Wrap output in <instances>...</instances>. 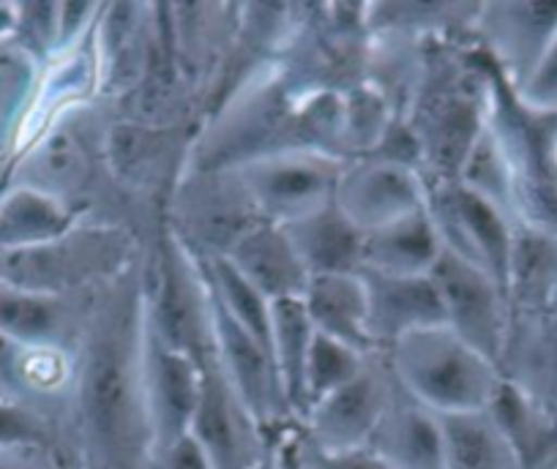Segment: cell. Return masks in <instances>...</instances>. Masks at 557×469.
I'll return each instance as SVG.
<instances>
[{
  "mask_svg": "<svg viewBox=\"0 0 557 469\" xmlns=\"http://www.w3.org/2000/svg\"><path fill=\"white\" fill-rule=\"evenodd\" d=\"M170 229L200 259H216L262 224L233 169H186L168 197Z\"/></svg>",
  "mask_w": 557,
  "mask_h": 469,
  "instance_id": "5b68a950",
  "label": "cell"
},
{
  "mask_svg": "<svg viewBox=\"0 0 557 469\" xmlns=\"http://www.w3.org/2000/svg\"><path fill=\"white\" fill-rule=\"evenodd\" d=\"M83 218L55 197L30 186L7 183L0 189V252L41 246L66 234Z\"/></svg>",
  "mask_w": 557,
  "mask_h": 469,
  "instance_id": "603a6c76",
  "label": "cell"
},
{
  "mask_svg": "<svg viewBox=\"0 0 557 469\" xmlns=\"http://www.w3.org/2000/svg\"><path fill=\"white\" fill-rule=\"evenodd\" d=\"M314 333L358 352H374L367 328V287L361 274L312 276L301 295Z\"/></svg>",
  "mask_w": 557,
  "mask_h": 469,
  "instance_id": "7402d4cb",
  "label": "cell"
},
{
  "mask_svg": "<svg viewBox=\"0 0 557 469\" xmlns=\"http://www.w3.org/2000/svg\"><path fill=\"white\" fill-rule=\"evenodd\" d=\"M396 377L383 352H372L347 385L309 407L296 423L298 434L325 451H350L372 440L396 393Z\"/></svg>",
  "mask_w": 557,
  "mask_h": 469,
  "instance_id": "30bf717a",
  "label": "cell"
},
{
  "mask_svg": "<svg viewBox=\"0 0 557 469\" xmlns=\"http://www.w3.org/2000/svg\"><path fill=\"white\" fill-rule=\"evenodd\" d=\"M367 287V328L374 352H385L405 335L446 325L441 292L430 276L361 274Z\"/></svg>",
  "mask_w": 557,
  "mask_h": 469,
  "instance_id": "5bb4252c",
  "label": "cell"
},
{
  "mask_svg": "<svg viewBox=\"0 0 557 469\" xmlns=\"http://www.w3.org/2000/svg\"><path fill=\"white\" fill-rule=\"evenodd\" d=\"M555 314H557V303H555Z\"/></svg>",
  "mask_w": 557,
  "mask_h": 469,
  "instance_id": "d590c367",
  "label": "cell"
},
{
  "mask_svg": "<svg viewBox=\"0 0 557 469\" xmlns=\"http://www.w3.org/2000/svg\"><path fill=\"white\" fill-rule=\"evenodd\" d=\"M25 352H28V346L17 344L7 333H0V396L12 398V402H20V377H23Z\"/></svg>",
  "mask_w": 557,
  "mask_h": 469,
  "instance_id": "4dcf8cb0",
  "label": "cell"
},
{
  "mask_svg": "<svg viewBox=\"0 0 557 469\" xmlns=\"http://www.w3.org/2000/svg\"><path fill=\"white\" fill-rule=\"evenodd\" d=\"M282 436H285L287 447H290V453L304 469H391L367 445L350 447V451H325V447H318L304 440L296 426L282 431Z\"/></svg>",
  "mask_w": 557,
  "mask_h": 469,
  "instance_id": "f1b7e54d",
  "label": "cell"
},
{
  "mask_svg": "<svg viewBox=\"0 0 557 469\" xmlns=\"http://www.w3.org/2000/svg\"><path fill=\"white\" fill-rule=\"evenodd\" d=\"M511 312H555L557 303V229L517 218L506 270Z\"/></svg>",
  "mask_w": 557,
  "mask_h": 469,
  "instance_id": "d6986e66",
  "label": "cell"
},
{
  "mask_svg": "<svg viewBox=\"0 0 557 469\" xmlns=\"http://www.w3.org/2000/svg\"><path fill=\"white\" fill-rule=\"evenodd\" d=\"M479 52L503 83L522 88L557 36V0L479 3L470 20Z\"/></svg>",
  "mask_w": 557,
  "mask_h": 469,
  "instance_id": "9c48e42d",
  "label": "cell"
},
{
  "mask_svg": "<svg viewBox=\"0 0 557 469\" xmlns=\"http://www.w3.org/2000/svg\"><path fill=\"white\" fill-rule=\"evenodd\" d=\"M271 467H273V469H304L301 464L296 461V456H293V453H290V447H287L285 436H282V434H278L276 440H273Z\"/></svg>",
  "mask_w": 557,
  "mask_h": 469,
  "instance_id": "836d02e7",
  "label": "cell"
},
{
  "mask_svg": "<svg viewBox=\"0 0 557 469\" xmlns=\"http://www.w3.org/2000/svg\"><path fill=\"white\" fill-rule=\"evenodd\" d=\"M0 453H47L74 464L66 431L55 420L28 404L3 396H0Z\"/></svg>",
  "mask_w": 557,
  "mask_h": 469,
  "instance_id": "4316f807",
  "label": "cell"
},
{
  "mask_svg": "<svg viewBox=\"0 0 557 469\" xmlns=\"http://www.w3.org/2000/svg\"><path fill=\"white\" fill-rule=\"evenodd\" d=\"M146 322L162 341L191 358H213V297L200 257L159 227L143 254Z\"/></svg>",
  "mask_w": 557,
  "mask_h": 469,
  "instance_id": "277c9868",
  "label": "cell"
},
{
  "mask_svg": "<svg viewBox=\"0 0 557 469\" xmlns=\"http://www.w3.org/2000/svg\"><path fill=\"white\" fill-rule=\"evenodd\" d=\"M497 371L506 385L557 415V314L511 312Z\"/></svg>",
  "mask_w": 557,
  "mask_h": 469,
  "instance_id": "9a60e30c",
  "label": "cell"
},
{
  "mask_svg": "<svg viewBox=\"0 0 557 469\" xmlns=\"http://www.w3.org/2000/svg\"><path fill=\"white\" fill-rule=\"evenodd\" d=\"M222 259H227L235 274L244 276L271 303L301 297L309 284L307 268L285 227L278 224L262 221L251 227Z\"/></svg>",
  "mask_w": 557,
  "mask_h": 469,
  "instance_id": "ac0fdd59",
  "label": "cell"
},
{
  "mask_svg": "<svg viewBox=\"0 0 557 469\" xmlns=\"http://www.w3.org/2000/svg\"><path fill=\"white\" fill-rule=\"evenodd\" d=\"M227 169L262 221L287 227L334 202L345 159L323 151H271Z\"/></svg>",
  "mask_w": 557,
  "mask_h": 469,
  "instance_id": "8992f818",
  "label": "cell"
},
{
  "mask_svg": "<svg viewBox=\"0 0 557 469\" xmlns=\"http://www.w3.org/2000/svg\"><path fill=\"white\" fill-rule=\"evenodd\" d=\"M94 295H50L0 284V333L23 346L74 350Z\"/></svg>",
  "mask_w": 557,
  "mask_h": 469,
  "instance_id": "2e32d148",
  "label": "cell"
},
{
  "mask_svg": "<svg viewBox=\"0 0 557 469\" xmlns=\"http://www.w3.org/2000/svg\"><path fill=\"white\" fill-rule=\"evenodd\" d=\"M369 355H372V352H369ZM369 355L367 352L352 350V346L347 344H339V341L329 339V335L314 333L312 350H309L307 358V369H304L298 420H301V415L307 413L309 407H314V404L323 402L325 396H331V393L339 391L342 385H347V382L363 369Z\"/></svg>",
  "mask_w": 557,
  "mask_h": 469,
  "instance_id": "83f0119b",
  "label": "cell"
},
{
  "mask_svg": "<svg viewBox=\"0 0 557 469\" xmlns=\"http://www.w3.org/2000/svg\"><path fill=\"white\" fill-rule=\"evenodd\" d=\"M186 440L208 469H265L273 436L213 358L202 360L200 398Z\"/></svg>",
  "mask_w": 557,
  "mask_h": 469,
  "instance_id": "52a82bcc",
  "label": "cell"
},
{
  "mask_svg": "<svg viewBox=\"0 0 557 469\" xmlns=\"http://www.w3.org/2000/svg\"><path fill=\"white\" fill-rule=\"evenodd\" d=\"M383 355L396 382L437 415L490 409L503 385L497 366L448 325L405 335Z\"/></svg>",
  "mask_w": 557,
  "mask_h": 469,
  "instance_id": "3957f363",
  "label": "cell"
},
{
  "mask_svg": "<svg viewBox=\"0 0 557 469\" xmlns=\"http://www.w3.org/2000/svg\"><path fill=\"white\" fill-rule=\"evenodd\" d=\"M441 257V234L424 207L363 234L361 274L367 270L383 276H430Z\"/></svg>",
  "mask_w": 557,
  "mask_h": 469,
  "instance_id": "44dd1931",
  "label": "cell"
},
{
  "mask_svg": "<svg viewBox=\"0 0 557 469\" xmlns=\"http://www.w3.org/2000/svg\"><path fill=\"white\" fill-rule=\"evenodd\" d=\"M367 447L391 469H446V434L441 415L416 402L401 385H396L394 398Z\"/></svg>",
  "mask_w": 557,
  "mask_h": 469,
  "instance_id": "e0dca14e",
  "label": "cell"
},
{
  "mask_svg": "<svg viewBox=\"0 0 557 469\" xmlns=\"http://www.w3.org/2000/svg\"><path fill=\"white\" fill-rule=\"evenodd\" d=\"M0 469H77L47 453H0Z\"/></svg>",
  "mask_w": 557,
  "mask_h": 469,
  "instance_id": "d6a6232c",
  "label": "cell"
},
{
  "mask_svg": "<svg viewBox=\"0 0 557 469\" xmlns=\"http://www.w3.org/2000/svg\"><path fill=\"white\" fill-rule=\"evenodd\" d=\"M426 213L435 224L446 252L481 265L506 290L508 254L517 218L465 189L459 180L426 175Z\"/></svg>",
  "mask_w": 557,
  "mask_h": 469,
  "instance_id": "ba28073f",
  "label": "cell"
},
{
  "mask_svg": "<svg viewBox=\"0 0 557 469\" xmlns=\"http://www.w3.org/2000/svg\"><path fill=\"white\" fill-rule=\"evenodd\" d=\"M336 207L363 234L426 207V175L412 164L363 156L345 162Z\"/></svg>",
  "mask_w": 557,
  "mask_h": 469,
  "instance_id": "7c38bea8",
  "label": "cell"
},
{
  "mask_svg": "<svg viewBox=\"0 0 557 469\" xmlns=\"http://www.w3.org/2000/svg\"><path fill=\"white\" fill-rule=\"evenodd\" d=\"M146 469H208L202 456L197 453V447L189 440L178 442L173 447H162V451H153L151 461Z\"/></svg>",
  "mask_w": 557,
  "mask_h": 469,
  "instance_id": "1f68e13d",
  "label": "cell"
},
{
  "mask_svg": "<svg viewBox=\"0 0 557 469\" xmlns=\"http://www.w3.org/2000/svg\"><path fill=\"white\" fill-rule=\"evenodd\" d=\"M492 420L524 469H557V415L503 382L492 398Z\"/></svg>",
  "mask_w": 557,
  "mask_h": 469,
  "instance_id": "cb8c5ba5",
  "label": "cell"
},
{
  "mask_svg": "<svg viewBox=\"0 0 557 469\" xmlns=\"http://www.w3.org/2000/svg\"><path fill=\"white\" fill-rule=\"evenodd\" d=\"M265 469H273V467H271V461H268V467H265Z\"/></svg>",
  "mask_w": 557,
  "mask_h": 469,
  "instance_id": "e575fe53",
  "label": "cell"
},
{
  "mask_svg": "<svg viewBox=\"0 0 557 469\" xmlns=\"http://www.w3.org/2000/svg\"><path fill=\"white\" fill-rule=\"evenodd\" d=\"M146 252V238L123 224L83 218L41 246L0 252V284L50 295H94L126 274Z\"/></svg>",
  "mask_w": 557,
  "mask_h": 469,
  "instance_id": "7a4b0ae2",
  "label": "cell"
},
{
  "mask_svg": "<svg viewBox=\"0 0 557 469\" xmlns=\"http://www.w3.org/2000/svg\"><path fill=\"white\" fill-rule=\"evenodd\" d=\"M312 341L314 328L309 322L301 297L271 303V355L273 364H276L278 380H282V388H285L290 413L296 420L298 409H301L304 369H307Z\"/></svg>",
  "mask_w": 557,
  "mask_h": 469,
  "instance_id": "484cf974",
  "label": "cell"
},
{
  "mask_svg": "<svg viewBox=\"0 0 557 469\" xmlns=\"http://www.w3.org/2000/svg\"><path fill=\"white\" fill-rule=\"evenodd\" d=\"M519 99L541 112H557V36L552 39L549 50L541 58L533 77L517 90Z\"/></svg>",
  "mask_w": 557,
  "mask_h": 469,
  "instance_id": "f546056e",
  "label": "cell"
},
{
  "mask_svg": "<svg viewBox=\"0 0 557 469\" xmlns=\"http://www.w3.org/2000/svg\"><path fill=\"white\" fill-rule=\"evenodd\" d=\"M66 431L77 469H146L151 461L143 257L90 297L74 344Z\"/></svg>",
  "mask_w": 557,
  "mask_h": 469,
  "instance_id": "6da1fadb",
  "label": "cell"
},
{
  "mask_svg": "<svg viewBox=\"0 0 557 469\" xmlns=\"http://www.w3.org/2000/svg\"><path fill=\"white\" fill-rule=\"evenodd\" d=\"M200 382V360L170 346L146 322V407L153 451L173 447L189 436Z\"/></svg>",
  "mask_w": 557,
  "mask_h": 469,
  "instance_id": "4fadbf2b",
  "label": "cell"
},
{
  "mask_svg": "<svg viewBox=\"0 0 557 469\" xmlns=\"http://www.w3.org/2000/svg\"><path fill=\"white\" fill-rule=\"evenodd\" d=\"M309 279L312 276L361 274L363 232L336 207V202L285 227Z\"/></svg>",
  "mask_w": 557,
  "mask_h": 469,
  "instance_id": "ffe728a7",
  "label": "cell"
},
{
  "mask_svg": "<svg viewBox=\"0 0 557 469\" xmlns=\"http://www.w3.org/2000/svg\"><path fill=\"white\" fill-rule=\"evenodd\" d=\"M446 434V469H524L486 409L441 415Z\"/></svg>",
  "mask_w": 557,
  "mask_h": 469,
  "instance_id": "d4e9b609",
  "label": "cell"
},
{
  "mask_svg": "<svg viewBox=\"0 0 557 469\" xmlns=\"http://www.w3.org/2000/svg\"><path fill=\"white\" fill-rule=\"evenodd\" d=\"M432 279L441 292L448 328L497 366L511 322V303L500 281L481 265L446 249L432 270Z\"/></svg>",
  "mask_w": 557,
  "mask_h": 469,
  "instance_id": "8fae6325",
  "label": "cell"
}]
</instances>
